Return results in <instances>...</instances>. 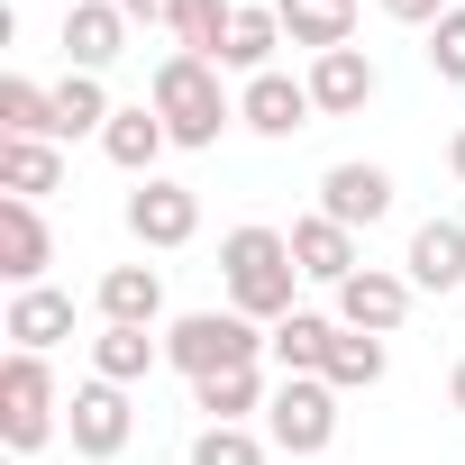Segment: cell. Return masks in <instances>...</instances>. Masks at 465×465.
Listing matches in <instances>:
<instances>
[{
  "label": "cell",
  "mask_w": 465,
  "mask_h": 465,
  "mask_svg": "<svg viewBox=\"0 0 465 465\" xmlns=\"http://www.w3.org/2000/svg\"><path fill=\"white\" fill-rule=\"evenodd\" d=\"M219 283H228V311H247V320H292V292H302V265H292V238L265 219L247 228H228L219 238Z\"/></svg>",
  "instance_id": "cell-1"
},
{
  "label": "cell",
  "mask_w": 465,
  "mask_h": 465,
  "mask_svg": "<svg viewBox=\"0 0 465 465\" xmlns=\"http://www.w3.org/2000/svg\"><path fill=\"white\" fill-rule=\"evenodd\" d=\"M146 101H155V119L173 128V146H219V128L238 119L219 64H201V55H164L155 83H146Z\"/></svg>",
  "instance_id": "cell-2"
},
{
  "label": "cell",
  "mask_w": 465,
  "mask_h": 465,
  "mask_svg": "<svg viewBox=\"0 0 465 465\" xmlns=\"http://www.w3.org/2000/svg\"><path fill=\"white\" fill-rule=\"evenodd\" d=\"M164 365L173 374H238V365H265V320H247V311H183L173 329H164Z\"/></svg>",
  "instance_id": "cell-3"
},
{
  "label": "cell",
  "mask_w": 465,
  "mask_h": 465,
  "mask_svg": "<svg viewBox=\"0 0 465 465\" xmlns=\"http://www.w3.org/2000/svg\"><path fill=\"white\" fill-rule=\"evenodd\" d=\"M265 438H274L292 465H320L329 438H338V383H329V374H283L274 401H265Z\"/></svg>",
  "instance_id": "cell-4"
},
{
  "label": "cell",
  "mask_w": 465,
  "mask_h": 465,
  "mask_svg": "<svg viewBox=\"0 0 465 465\" xmlns=\"http://www.w3.org/2000/svg\"><path fill=\"white\" fill-rule=\"evenodd\" d=\"M64 420V392H55V365L46 356H0V438H10V456H37Z\"/></svg>",
  "instance_id": "cell-5"
},
{
  "label": "cell",
  "mask_w": 465,
  "mask_h": 465,
  "mask_svg": "<svg viewBox=\"0 0 465 465\" xmlns=\"http://www.w3.org/2000/svg\"><path fill=\"white\" fill-rule=\"evenodd\" d=\"M64 429H74V456L83 465H110L128 438H137V411H128V383H74V401H64Z\"/></svg>",
  "instance_id": "cell-6"
},
{
  "label": "cell",
  "mask_w": 465,
  "mask_h": 465,
  "mask_svg": "<svg viewBox=\"0 0 465 465\" xmlns=\"http://www.w3.org/2000/svg\"><path fill=\"white\" fill-rule=\"evenodd\" d=\"M128 238H137V247H155V256L192 247V238H201V192H192V183L146 173V183L128 192Z\"/></svg>",
  "instance_id": "cell-7"
},
{
  "label": "cell",
  "mask_w": 465,
  "mask_h": 465,
  "mask_svg": "<svg viewBox=\"0 0 465 465\" xmlns=\"http://www.w3.org/2000/svg\"><path fill=\"white\" fill-rule=\"evenodd\" d=\"M411 274L401 265H365V274H347L338 283V329H365V338H392L401 320H411Z\"/></svg>",
  "instance_id": "cell-8"
},
{
  "label": "cell",
  "mask_w": 465,
  "mask_h": 465,
  "mask_svg": "<svg viewBox=\"0 0 465 465\" xmlns=\"http://www.w3.org/2000/svg\"><path fill=\"white\" fill-rule=\"evenodd\" d=\"M128 10H119V0H74V10H64V64L74 74H110L119 55H128Z\"/></svg>",
  "instance_id": "cell-9"
},
{
  "label": "cell",
  "mask_w": 465,
  "mask_h": 465,
  "mask_svg": "<svg viewBox=\"0 0 465 465\" xmlns=\"http://www.w3.org/2000/svg\"><path fill=\"white\" fill-rule=\"evenodd\" d=\"M55 265V228L37 201H0V274H10V292H37Z\"/></svg>",
  "instance_id": "cell-10"
},
{
  "label": "cell",
  "mask_w": 465,
  "mask_h": 465,
  "mask_svg": "<svg viewBox=\"0 0 465 465\" xmlns=\"http://www.w3.org/2000/svg\"><path fill=\"white\" fill-rule=\"evenodd\" d=\"M283 238H292V265H302V283H329V292H338L347 274H365V256H356V228H338L329 210L292 219Z\"/></svg>",
  "instance_id": "cell-11"
},
{
  "label": "cell",
  "mask_w": 465,
  "mask_h": 465,
  "mask_svg": "<svg viewBox=\"0 0 465 465\" xmlns=\"http://www.w3.org/2000/svg\"><path fill=\"white\" fill-rule=\"evenodd\" d=\"M302 83H311V110H320V119H356V110L374 101V83H383V74H374V55H365V46H338V55H311V74H302Z\"/></svg>",
  "instance_id": "cell-12"
},
{
  "label": "cell",
  "mask_w": 465,
  "mask_h": 465,
  "mask_svg": "<svg viewBox=\"0 0 465 465\" xmlns=\"http://www.w3.org/2000/svg\"><path fill=\"white\" fill-rule=\"evenodd\" d=\"M320 210H329L338 228H374V219L392 210V173H383V164H365V155H347V164H329V173H320Z\"/></svg>",
  "instance_id": "cell-13"
},
{
  "label": "cell",
  "mask_w": 465,
  "mask_h": 465,
  "mask_svg": "<svg viewBox=\"0 0 465 465\" xmlns=\"http://www.w3.org/2000/svg\"><path fill=\"white\" fill-rule=\"evenodd\" d=\"M401 274H411V292H456L465 283V219H420Z\"/></svg>",
  "instance_id": "cell-14"
},
{
  "label": "cell",
  "mask_w": 465,
  "mask_h": 465,
  "mask_svg": "<svg viewBox=\"0 0 465 465\" xmlns=\"http://www.w3.org/2000/svg\"><path fill=\"white\" fill-rule=\"evenodd\" d=\"M0 338H10L19 356H46L55 338H74V292H55V283L10 292V311H0Z\"/></svg>",
  "instance_id": "cell-15"
},
{
  "label": "cell",
  "mask_w": 465,
  "mask_h": 465,
  "mask_svg": "<svg viewBox=\"0 0 465 465\" xmlns=\"http://www.w3.org/2000/svg\"><path fill=\"white\" fill-rule=\"evenodd\" d=\"M238 119H247L256 137H302L320 110H311V83H292V74H256V83L238 92Z\"/></svg>",
  "instance_id": "cell-16"
},
{
  "label": "cell",
  "mask_w": 465,
  "mask_h": 465,
  "mask_svg": "<svg viewBox=\"0 0 465 465\" xmlns=\"http://www.w3.org/2000/svg\"><path fill=\"white\" fill-rule=\"evenodd\" d=\"M164 146H173V128L155 119V101H119V110H110V128H101V155H110L119 173H137V183L155 173V155H164Z\"/></svg>",
  "instance_id": "cell-17"
},
{
  "label": "cell",
  "mask_w": 465,
  "mask_h": 465,
  "mask_svg": "<svg viewBox=\"0 0 465 465\" xmlns=\"http://www.w3.org/2000/svg\"><path fill=\"white\" fill-rule=\"evenodd\" d=\"M92 302H101V329H155L164 320V274L155 265H110Z\"/></svg>",
  "instance_id": "cell-18"
},
{
  "label": "cell",
  "mask_w": 465,
  "mask_h": 465,
  "mask_svg": "<svg viewBox=\"0 0 465 465\" xmlns=\"http://www.w3.org/2000/svg\"><path fill=\"white\" fill-rule=\"evenodd\" d=\"M64 192V146L55 137H0V201H46Z\"/></svg>",
  "instance_id": "cell-19"
},
{
  "label": "cell",
  "mask_w": 465,
  "mask_h": 465,
  "mask_svg": "<svg viewBox=\"0 0 465 465\" xmlns=\"http://www.w3.org/2000/svg\"><path fill=\"white\" fill-rule=\"evenodd\" d=\"M329 347H338V320H320V311H292L265 329V356L283 374H329Z\"/></svg>",
  "instance_id": "cell-20"
},
{
  "label": "cell",
  "mask_w": 465,
  "mask_h": 465,
  "mask_svg": "<svg viewBox=\"0 0 465 465\" xmlns=\"http://www.w3.org/2000/svg\"><path fill=\"white\" fill-rule=\"evenodd\" d=\"M274 46H283V10H256V0H238V28H228L219 46V74H274Z\"/></svg>",
  "instance_id": "cell-21"
},
{
  "label": "cell",
  "mask_w": 465,
  "mask_h": 465,
  "mask_svg": "<svg viewBox=\"0 0 465 465\" xmlns=\"http://www.w3.org/2000/svg\"><path fill=\"white\" fill-rule=\"evenodd\" d=\"M155 365H164V338L155 329H101L92 338V374L101 383H146Z\"/></svg>",
  "instance_id": "cell-22"
},
{
  "label": "cell",
  "mask_w": 465,
  "mask_h": 465,
  "mask_svg": "<svg viewBox=\"0 0 465 465\" xmlns=\"http://www.w3.org/2000/svg\"><path fill=\"white\" fill-rule=\"evenodd\" d=\"M274 10H283V37H292V46H311V55L356 46V10H338V0H274Z\"/></svg>",
  "instance_id": "cell-23"
},
{
  "label": "cell",
  "mask_w": 465,
  "mask_h": 465,
  "mask_svg": "<svg viewBox=\"0 0 465 465\" xmlns=\"http://www.w3.org/2000/svg\"><path fill=\"white\" fill-rule=\"evenodd\" d=\"M274 392H265V365H238V374H201L192 383V411L201 420H247V411H265Z\"/></svg>",
  "instance_id": "cell-24"
},
{
  "label": "cell",
  "mask_w": 465,
  "mask_h": 465,
  "mask_svg": "<svg viewBox=\"0 0 465 465\" xmlns=\"http://www.w3.org/2000/svg\"><path fill=\"white\" fill-rule=\"evenodd\" d=\"M110 110H119V101L101 92V74H64V83H55V146H64V137H101Z\"/></svg>",
  "instance_id": "cell-25"
},
{
  "label": "cell",
  "mask_w": 465,
  "mask_h": 465,
  "mask_svg": "<svg viewBox=\"0 0 465 465\" xmlns=\"http://www.w3.org/2000/svg\"><path fill=\"white\" fill-rule=\"evenodd\" d=\"M228 28H238V0H183V19H173V55H201V64H219Z\"/></svg>",
  "instance_id": "cell-26"
},
{
  "label": "cell",
  "mask_w": 465,
  "mask_h": 465,
  "mask_svg": "<svg viewBox=\"0 0 465 465\" xmlns=\"http://www.w3.org/2000/svg\"><path fill=\"white\" fill-rule=\"evenodd\" d=\"M0 137H55V92L28 83V74H10V83H0Z\"/></svg>",
  "instance_id": "cell-27"
},
{
  "label": "cell",
  "mask_w": 465,
  "mask_h": 465,
  "mask_svg": "<svg viewBox=\"0 0 465 465\" xmlns=\"http://www.w3.org/2000/svg\"><path fill=\"white\" fill-rule=\"evenodd\" d=\"M383 365H392V356H383V338L338 329V347H329V383H338V392H374V383H383Z\"/></svg>",
  "instance_id": "cell-28"
},
{
  "label": "cell",
  "mask_w": 465,
  "mask_h": 465,
  "mask_svg": "<svg viewBox=\"0 0 465 465\" xmlns=\"http://www.w3.org/2000/svg\"><path fill=\"white\" fill-rule=\"evenodd\" d=\"M265 447H274V438H256L247 420H201L192 465H265Z\"/></svg>",
  "instance_id": "cell-29"
},
{
  "label": "cell",
  "mask_w": 465,
  "mask_h": 465,
  "mask_svg": "<svg viewBox=\"0 0 465 465\" xmlns=\"http://www.w3.org/2000/svg\"><path fill=\"white\" fill-rule=\"evenodd\" d=\"M429 74H438V83H465V0L429 28Z\"/></svg>",
  "instance_id": "cell-30"
},
{
  "label": "cell",
  "mask_w": 465,
  "mask_h": 465,
  "mask_svg": "<svg viewBox=\"0 0 465 465\" xmlns=\"http://www.w3.org/2000/svg\"><path fill=\"white\" fill-rule=\"evenodd\" d=\"M374 10H383L392 28H420V37H429V28H438V19L456 10V0H374Z\"/></svg>",
  "instance_id": "cell-31"
},
{
  "label": "cell",
  "mask_w": 465,
  "mask_h": 465,
  "mask_svg": "<svg viewBox=\"0 0 465 465\" xmlns=\"http://www.w3.org/2000/svg\"><path fill=\"white\" fill-rule=\"evenodd\" d=\"M119 10H128V28H173L183 0H119Z\"/></svg>",
  "instance_id": "cell-32"
},
{
  "label": "cell",
  "mask_w": 465,
  "mask_h": 465,
  "mask_svg": "<svg viewBox=\"0 0 465 465\" xmlns=\"http://www.w3.org/2000/svg\"><path fill=\"white\" fill-rule=\"evenodd\" d=\"M447 173H456V183H465V128H456V137H447Z\"/></svg>",
  "instance_id": "cell-33"
},
{
  "label": "cell",
  "mask_w": 465,
  "mask_h": 465,
  "mask_svg": "<svg viewBox=\"0 0 465 465\" xmlns=\"http://www.w3.org/2000/svg\"><path fill=\"white\" fill-rule=\"evenodd\" d=\"M447 401H456V420H465V356H456V374H447Z\"/></svg>",
  "instance_id": "cell-34"
},
{
  "label": "cell",
  "mask_w": 465,
  "mask_h": 465,
  "mask_svg": "<svg viewBox=\"0 0 465 465\" xmlns=\"http://www.w3.org/2000/svg\"><path fill=\"white\" fill-rule=\"evenodd\" d=\"M338 10H356V0H338Z\"/></svg>",
  "instance_id": "cell-35"
}]
</instances>
